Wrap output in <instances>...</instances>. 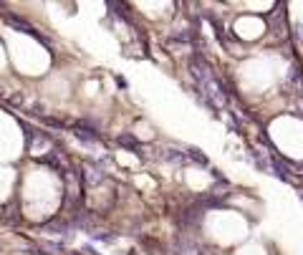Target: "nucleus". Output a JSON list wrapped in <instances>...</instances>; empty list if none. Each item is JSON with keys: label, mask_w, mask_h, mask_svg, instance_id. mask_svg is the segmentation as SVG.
<instances>
[{"label": "nucleus", "mask_w": 303, "mask_h": 255, "mask_svg": "<svg viewBox=\"0 0 303 255\" xmlns=\"http://www.w3.org/2000/svg\"><path fill=\"white\" fill-rule=\"evenodd\" d=\"M5 21H8V26H13L15 31H21V33H26V35H33V38L43 41V35H38V31H35V28H33L30 23H26L23 18H18V15H8ZM43 43H46V41H43Z\"/></svg>", "instance_id": "nucleus-1"}, {"label": "nucleus", "mask_w": 303, "mask_h": 255, "mask_svg": "<svg viewBox=\"0 0 303 255\" xmlns=\"http://www.w3.org/2000/svg\"><path fill=\"white\" fill-rule=\"evenodd\" d=\"M119 144H121V147H129V149H134L137 154H142V144H139L134 136H129V134H121V136H119Z\"/></svg>", "instance_id": "nucleus-2"}, {"label": "nucleus", "mask_w": 303, "mask_h": 255, "mask_svg": "<svg viewBox=\"0 0 303 255\" xmlns=\"http://www.w3.org/2000/svg\"><path fill=\"white\" fill-rule=\"evenodd\" d=\"M84 177H86V182H89V185H96V182H101V180H104V174H101L96 167H86Z\"/></svg>", "instance_id": "nucleus-3"}]
</instances>
